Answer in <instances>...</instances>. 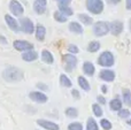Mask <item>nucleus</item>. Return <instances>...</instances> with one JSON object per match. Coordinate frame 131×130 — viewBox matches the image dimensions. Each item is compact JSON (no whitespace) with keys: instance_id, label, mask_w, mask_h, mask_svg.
Returning <instances> with one entry per match:
<instances>
[{"instance_id":"nucleus-1","label":"nucleus","mask_w":131,"mask_h":130,"mask_svg":"<svg viewBox=\"0 0 131 130\" xmlns=\"http://www.w3.org/2000/svg\"><path fill=\"white\" fill-rule=\"evenodd\" d=\"M1 76L6 82L16 83V82L22 81L24 75H23L22 69H20L18 67H15V66H10V67H7V68L4 69Z\"/></svg>"},{"instance_id":"nucleus-2","label":"nucleus","mask_w":131,"mask_h":130,"mask_svg":"<svg viewBox=\"0 0 131 130\" xmlns=\"http://www.w3.org/2000/svg\"><path fill=\"white\" fill-rule=\"evenodd\" d=\"M92 31L95 37H104L111 31V23L106 21H98L93 23Z\"/></svg>"},{"instance_id":"nucleus-3","label":"nucleus","mask_w":131,"mask_h":130,"mask_svg":"<svg viewBox=\"0 0 131 130\" xmlns=\"http://www.w3.org/2000/svg\"><path fill=\"white\" fill-rule=\"evenodd\" d=\"M114 63H115V57L111 51H104L98 57V64L104 68H109L114 66Z\"/></svg>"},{"instance_id":"nucleus-4","label":"nucleus","mask_w":131,"mask_h":130,"mask_svg":"<svg viewBox=\"0 0 131 130\" xmlns=\"http://www.w3.org/2000/svg\"><path fill=\"white\" fill-rule=\"evenodd\" d=\"M86 9L93 15H99L104 10V1L102 0H86Z\"/></svg>"},{"instance_id":"nucleus-5","label":"nucleus","mask_w":131,"mask_h":130,"mask_svg":"<svg viewBox=\"0 0 131 130\" xmlns=\"http://www.w3.org/2000/svg\"><path fill=\"white\" fill-rule=\"evenodd\" d=\"M62 60H63V63H64V69H66V71H68V73H70L72 69L77 67L78 60H77L76 55L67 53V54H64L63 57H62Z\"/></svg>"},{"instance_id":"nucleus-6","label":"nucleus","mask_w":131,"mask_h":130,"mask_svg":"<svg viewBox=\"0 0 131 130\" xmlns=\"http://www.w3.org/2000/svg\"><path fill=\"white\" fill-rule=\"evenodd\" d=\"M20 30L23 31L24 34L28 35H31L35 32V24L29 17H21L20 18Z\"/></svg>"},{"instance_id":"nucleus-7","label":"nucleus","mask_w":131,"mask_h":130,"mask_svg":"<svg viewBox=\"0 0 131 130\" xmlns=\"http://www.w3.org/2000/svg\"><path fill=\"white\" fill-rule=\"evenodd\" d=\"M13 46L16 51H20V52H28V51L34 50V44L28 40H23V39H16V40H14Z\"/></svg>"},{"instance_id":"nucleus-8","label":"nucleus","mask_w":131,"mask_h":130,"mask_svg":"<svg viewBox=\"0 0 131 130\" xmlns=\"http://www.w3.org/2000/svg\"><path fill=\"white\" fill-rule=\"evenodd\" d=\"M9 10H10V13L14 16L22 17L23 13H24V7L17 0H10V2H9Z\"/></svg>"},{"instance_id":"nucleus-9","label":"nucleus","mask_w":131,"mask_h":130,"mask_svg":"<svg viewBox=\"0 0 131 130\" xmlns=\"http://www.w3.org/2000/svg\"><path fill=\"white\" fill-rule=\"evenodd\" d=\"M29 98L31 99V101H35L37 104H45L48 100L47 96L41 91H31L29 93Z\"/></svg>"},{"instance_id":"nucleus-10","label":"nucleus","mask_w":131,"mask_h":130,"mask_svg":"<svg viewBox=\"0 0 131 130\" xmlns=\"http://www.w3.org/2000/svg\"><path fill=\"white\" fill-rule=\"evenodd\" d=\"M5 21H6V24L12 31L14 32H18L20 31V24H18L17 20H16L14 16H12L10 14H6L5 15Z\"/></svg>"},{"instance_id":"nucleus-11","label":"nucleus","mask_w":131,"mask_h":130,"mask_svg":"<svg viewBox=\"0 0 131 130\" xmlns=\"http://www.w3.org/2000/svg\"><path fill=\"white\" fill-rule=\"evenodd\" d=\"M123 30H124V24L122 21L115 20L111 23V31L109 32H112L113 36H120L123 32Z\"/></svg>"},{"instance_id":"nucleus-12","label":"nucleus","mask_w":131,"mask_h":130,"mask_svg":"<svg viewBox=\"0 0 131 130\" xmlns=\"http://www.w3.org/2000/svg\"><path fill=\"white\" fill-rule=\"evenodd\" d=\"M37 124L39 127H41L43 129H47V130H59L60 129L59 124L54 123L52 121H48V120H45V119L37 120Z\"/></svg>"},{"instance_id":"nucleus-13","label":"nucleus","mask_w":131,"mask_h":130,"mask_svg":"<svg viewBox=\"0 0 131 130\" xmlns=\"http://www.w3.org/2000/svg\"><path fill=\"white\" fill-rule=\"evenodd\" d=\"M99 77L104 82H113L115 80V73L108 68H105L99 73Z\"/></svg>"},{"instance_id":"nucleus-14","label":"nucleus","mask_w":131,"mask_h":130,"mask_svg":"<svg viewBox=\"0 0 131 130\" xmlns=\"http://www.w3.org/2000/svg\"><path fill=\"white\" fill-rule=\"evenodd\" d=\"M35 35H36V39L38 41H44L46 37V28L43 24L38 23L35 28Z\"/></svg>"},{"instance_id":"nucleus-15","label":"nucleus","mask_w":131,"mask_h":130,"mask_svg":"<svg viewBox=\"0 0 131 130\" xmlns=\"http://www.w3.org/2000/svg\"><path fill=\"white\" fill-rule=\"evenodd\" d=\"M82 70H83L84 75L86 76H93L95 73V67L91 61H84L83 66H82Z\"/></svg>"},{"instance_id":"nucleus-16","label":"nucleus","mask_w":131,"mask_h":130,"mask_svg":"<svg viewBox=\"0 0 131 130\" xmlns=\"http://www.w3.org/2000/svg\"><path fill=\"white\" fill-rule=\"evenodd\" d=\"M37 59H38V53L34 50L28 51V52H23V54H22V60H24L25 62L36 61Z\"/></svg>"},{"instance_id":"nucleus-17","label":"nucleus","mask_w":131,"mask_h":130,"mask_svg":"<svg viewBox=\"0 0 131 130\" xmlns=\"http://www.w3.org/2000/svg\"><path fill=\"white\" fill-rule=\"evenodd\" d=\"M68 28H69V31L72 32V34H75V35H82V34H83V31H84L82 24H81V23H78V22H76V21L70 22L69 23V27H68Z\"/></svg>"},{"instance_id":"nucleus-18","label":"nucleus","mask_w":131,"mask_h":130,"mask_svg":"<svg viewBox=\"0 0 131 130\" xmlns=\"http://www.w3.org/2000/svg\"><path fill=\"white\" fill-rule=\"evenodd\" d=\"M122 106H123V101H121V99H118V98H114L109 101V108L113 112L121 111L122 110Z\"/></svg>"},{"instance_id":"nucleus-19","label":"nucleus","mask_w":131,"mask_h":130,"mask_svg":"<svg viewBox=\"0 0 131 130\" xmlns=\"http://www.w3.org/2000/svg\"><path fill=\"white\" fill-rule=\"evenodd\" d=\"M40 57H41V60H43L45 63H47V64H52L53 62H54V57H53V54L48 50H43L41 51Z\"/></svg>"},{"instance_id":"nucleus-20","label":"nucleus","mask_w":131,"mask_h":130,"mask_svg":"<svg viewBox=\"0 0 131 130\" xmlns=\"http://www.w3.org/2000/svg\"><path fill=\"white\" fill-rule=\"evenodd\" d=\"M77 82H78V85L81 86L82 90H84V91H90L91 86H90V83H89V81L86 80L84 76H78V78H77Z\"/></svg>"},{"instance_id":"nucleus-21","label":"nucleus","mask_w":131,"mask_h":130,"mask_svg":"<svg viewBox=\"0 0 131 130\" xmlns=\"http://www.w3.org/2000/svg\"><path fill=\"white\" fill-rule=\"evenodd\" d=\"M78 20H79V22H81L82 24H84V25L93 24V18L91 17L90 15H88V14H84V13L78 14Z\"/></svg>"},{"instance_id":"nucleus-22","label":"nucleus","mask_w":131,"mask_h":130,"mask_svg":"<svg viewBox=\"0 0 131 130\" xmlns=\"http://www.w3.org/2000/svg\"><path fill=\"white\" fill-rule=\"evenodd\" d=\"M101 48V44H100V41H98V40H92V41H90L89 43V45H88V51L90 53H95V52H98V51Z\"/></svg>"},{"instance_id":"nucleus-23","label":"nucleus","mask_w":131,"mask_h":130,"mask_svg":"<svg viewBox=\"0 0 131 130\" xmlns=\"http://www.w3.org/2000/svg\"><path fill=\"white\" fill-rule=\"evenodd\" d=\"M60 84L63 88H71L72 86L71 81H70V78L68 77L66 74H61V75H60Z\"/></svg>"},{"instance_id":"nucleus-24","label":"nucleus","mask_w":131,"mask_h":130,"mask_svg":"<svg viewBox=\"0 0 131 130\" xmlns=\"http://www.w3.org/2000/svg\"><path fill=\"white\" fill-rule=\"evenodd\" d=\"M66 116L70 117V119H75V117L78 116V110L75 107H67L64 111Z\"/></svg>"},{"instance_id":"nucleus-25","label":"nucleus","mask_w":131,"mask_h":130,"mask_svg":"<svg viewBox=\"0 0 131 130\" xmlns=\"http://www.w3.org/2000/svg\"><path fill=\"white\" fill-rule=\"evenodd\" d=\"M85 130H99V126L95 122L93 117H89L86 121V129Z\"/></svg>"},{"instance_id":"nucleus-26","label":"nucleus","mask_w":131,"mask_h":130,"mask_svg":"<svg viewBox=\"0 0 131 130\" xmlns=\"http://www.w3.org/2000/svg\"><path fill=\"white\" fill-rule=\"evenodd\" d=\"M53 17H54V20L59 23H64L68 21V17L66 15H63L60 10H55L54 14H53Z\"/></svg>"},{"instance_id":"nucleus-27","label":"nucleus","mask_w":131,"mask_h":130,"mask_svg":"<svg viewBox=\"0 0 131 130\" xmlns=\"http://www.w3.org/2000/svg\"><path fill=\"white\" fill-rule=\"evenodd\" d=\"M123 96V103L128 106H131V91L129 89H124L122 92Z\"/></svg>"},{"instance_id":"nucleus-28","label":"nucleus","mask_w":131,"mask_h":130,"mask_svg":"<svg viewBox=\"0 0 131 130\" xmlns=\"http://www.w3.org/2000/svg\"><path fill=\"white\" fill-rule=\"evenodd\" d=\"M92 112L93 114L95 115L97 117H101L102 114H104V111H102V107L101 105H99V104H93L92 105Z\"/></svg>"},{"instance_id":"nucleus-29","label":"nucleus","mask_w":131,"mask_h":130,"mask_svg":"<svg viewBox=\"0 0 131 130\" xmlns=\"http://www.w3.org/2000/svg\"><path fill=\"white\" fill-rule=\"evenodd\" d=\"M59 10L61 12L63 15L67 16V17L68 16H71L72 14H74V10H72L69 6H66V5H59Z\"/></svg>"},{"instance_id":"nucleus-30","label":"nucleus","mask_w":131,"mask_h":130,"mask_svg":"<svg viewBox=\"0 0 131 130\" xmlns=\"http://www.w3.org/2000/svg\"><path fill=\"white\" fill-rule=\"evenodd\" d=\"M34 10L36 14H38V15H41V14H44L46 12V7L43 6V5L38 4L37 1L34 2Z\"/></svg>"},{"instance_id":"nucleus-31","label":"nucleus","mask_w":131,"mask_h":130,"mask_svg":"<svg viewBox=\"0 0 131 130\" xmlns=\"http://www.w3.org/2000/svg\"><path fill=\"white\" fill-rule=\"evenodd\" d=\"M100 126H101V128L104 130H111L113 124H112V122L108 119H101L100 120Z\"/></svg>"},{"instance_id":"nucleus-32","label":"nucleus","mask_w":131,"mask_h":130,"mask_svg":"<svg viewBox=\"0 0 131 130\" xmlns=\"http://www.w3.org/2000/svg\"><path fill=\"white\" fill-rule=\"evenodd\" d=\"M68 130H84L81 122H71L68 124Z\"/></svg>"},{"instance_id":"nucleus-33","label":"nucleus","mask_w":131,"mask_h":130,"mask_svg":"<svg viewBox=\"0 0 131 130\" xmlns=\"http://www.w3.org/2000/svg\"><path fill=\"white\" fill-rule=\"evenodd\" d=\"M117 115H118V117H121V119H128V117L130 116V111L127 110V108H122L121 111L117 112Z\"/></svg>"},{"instance_id":"nucleus-34","label":"nucleus","mask_w":131,"mask_h":130,"mask_svg":"<svg viewBox=\"0 0 131 130\" xmlns=\"http://www.w3.org/2000/svg\"><path fill=\"white\" fill-rule=\"evenodd\" d=\"M68 52L70 53V54H77V53L79 52V48L77 47L76 45H74V44H69L68 45Z\"/></svg>"},{"instance_id":"nucleus-35","label":"nucleus","mask_w":131,"mask_h":130,"mask_svg":"<svg viewBox=\"0 0 131 130\" xmlns=\"http://www.w3.org/2000/svg\"><path fill=\"white\" fill-rule=\"evenodd\" d=\"M36 86H37V89H38V91L40 90L41 92L43 91H46V90H48V86L46 84H44V83H41V82H39V83H37L36 84Z\"/></svg>"},{"instance_id":"nucleus-36","label":"nucleus","mask_w":131,"mask_h":130,"mask_svg":"<svg viewBox=\"0 0 131 130\" xmlns=\"http://www.w3.org/2000/svg\"><path fill=\"white\" fill-rule=\"evenodd\" d=\"M71 96H72V98L76 99V100H78V99L81 98V93H79V91L78 90H76V89L71 90Z\"/></svg>"},{"instance_id":"nucleus-37","label":"nucleus","mask_w":131,"mask_h":130,"mask_svg":"<svg viewBox=\"0 0 131 130\" xmlns=\"http://www.w3.org/2000/svg\"><path fill=\"white\" fill-rule=\"evenodd\" d=\"M97 101H98L99 105H105V104H106V98L102 97V96H98L97 97Z\"/></svg>"},{"instance_id":"nucleus-38","label":"nucleus","mask_w":131,"mask_h":130,"mask_svg":"<svg viewBox=\"0 0 131 130\" xmlns=\"http://www.w3.org/2000/svg\"><path fill=\"white\" fill-rule=\"evenodd\" d=\"M59 2V5H66V6H69V4L71 2V0H57Z\"/></svg>"},{"instance_id":"nucleus-39","label":"nucleus","mask_w":131,"mask_h":130,"mask_svg":"<svg viewBox=\"0 0 131 130\" xmlns=\"http://www.w3.org/2000/svg\"><path fill=\"white\" fill-rule=\"evenodd\" d=\"M0 43H1L2 45H7V39H6V37H5V36H1V35H0Z\"/></svg>"},{"instance_id":"nucleus-40","label":"nucleus","mask_w":131,"mask_h":130,"mask_svg":"<svg viewBox=\"0 0 131 130\" xmlns=\"http://www.w3.org/2000/svg\"><path fill=\"white\" fill-rule=\"evenodd\" d=\"M125 7L128 10H131V0H125Z\"/></svg>"},{"instance_id":"nucleus-41","label":"nucleus","mask_w":131,"mask_h":130,"mask_svg":"<svg viewBox=\"0 0 131 130\" xmlns=\"http://www.w3.org/2000/svg\"><path fill=\"white\" fill-rule=\"evenodd\" d=\"M38 4H40V5H43V6H45L46 7V5H47V0H36Z\"/></svg>"},{"instance_id":"nucleus-42","label":"nucleus","mask_w":131,"mask_h":130,"mask_svg":"<svg viewBox=\"0 0 131 130\" xmlns=\"http://www.w3.org/2000/svg\"><path fill=\"white\" fill-rule=\"evenodd\" d=\"M107 1H108V4H111V5H117L121 0H107Z\"/></svg>"},{"instance_id":"nucleus-43","label":"nucleus","mask_w":131,"mask_h":130,"mask_svg":"<svg viewBox=\"0 0 131 130\" xmlns=\"http://www.w3.org/2000/svg\"><path fill=\"white\" fill-rule=\"evenodd\" d=\"M101 91L102 93H107V91H108V89H107V85H101Z\"/></svg>"},{"instance_id":"nucleus-44","label":"nucleus","mask_w":131,"mask_h":130,"mask_svg":"<svg viewBox=\"0 0 131 130\" xmlns=\"http://www.w3.org/2000/svg\"><path fill=\"white\" fill-rule=\"evenodd\" d=\"M128 24H129V30H130V32H131V18L129 20V23H128Z\"/></svg>"},{"instance_id":"nucleus-45","label":"nucleus","mask_w":131,"mask_h":130,"mask_svg":"<svg viewBox=\"0 0 131 130\" xmlns=\"http://www.w3.org/2000/svg\"><path fill=\"white\" fill-rule=\"evenodd\" d=\"M127 123H128V124H129V126L131 127V119H130V120H127Z\"/></svg>"}]
</instances>
